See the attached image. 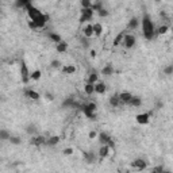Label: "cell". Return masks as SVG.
<instances>
[{"mask_svg": "<svg viewBox=\"0 0 173 173\" xmlns=\"http://www.w3.org/2000/svg\"><path fill=\"white\" fill-rule=\"evenodd\" d=\"M142 31H143V37H145L148 41H152L153 37H154V26H153V23L150 21V18H149L148 15L143 16L142 19Z\"/></svg>", "mask_w": 173, "mask_h": 173, "instance_id": "obj_1", "label": "cell"}, {"mask_svg": "<svg viewBox=\"0 0 173 173\" xmlns=\"http://www.w3.org/2000/svg\"><path fill=\"white\" fill-rule=\"evenodd\" d=\"M135 42H137V39H135V37L132 35V34H125V35H123L122 43H123V46H125L126 49L134 47V46H135Z\"/></svg>", "mask_w": 173, "mask_h": 173, "instance_id": "obj_2", "label": "cell"}, {"mask_svg": "<svg viewBox=\"0 0 173 173\" xmlns=\"http://www.w3.org/2000/svg\"><path fill=\"white\" fill-rule=\"evenodd\" d=\"M93 12L95 11L92 8H83L81 10V15H80V22L81 23H86L93 18Z\"/></svg>", "mask_w": 173, "mask_h": 173, "instance_id": "obj_3", "label": "cell"}, {"mask_svg": "<svg viewBox=\"0 0 173 173\" xmlns=\"http://www.w3.org/2000/svg\"><path fill=\"white\" fill-rule=\"evenodd\" d=\"M131 166L135 168L137 171H145L146 166H148V162H146L143 158H137V160H134L131 162Z\"/></svg>", "mask_w": 173, "mask_h": 173, "instance_id": "obj_4", "label": "cell"}, {"mask_svg": "<svg viewBox=\"0 0 173 173\" xmlns=\"http://www.w3.org/2000/svg\"><path fill=\"white\" fill-rule=\"evenodd\" d=\"M21 76H22V81L24 83H28V80H30V72H28L27 69V65L24 64V62H22L21 65Z\"/></svg>", "mask_w": 173, "mask_h": 173, "instance_id": "obj_5", "label": "cell"}, {"mask_svg": "<svg viewBox=\"0 0 173 173\" xmlns=\"http://www.w3.org/2000/svg\"><path fill=\"white\" fill-rule=\"evenodd\" d=\"M149 119H150V114H149V112L138 114L137 116H135V120H137V123H139V125H148Z\"/></svg>", "mask_w": 173, "mask_h": 173, "instance_id": "obj_6", "label": "cell"}, {"mask_svg": "<svg viewBox=\"0 0 173 173\" xmlns=\"http://www.w3.org/2000/svg\"><path fill=\"white\" fill-rule=\"evenodd\" d=\"M27 14H28V18H30V21H34V19H37L38 16H41L42 15V12L38 10V8H35V7H28V11H27Z\"/></svg>", "mask_w": 173, "mask_h": 173, "instance_id": "obj_7", "label": "cell"}, {"mask_svg": "<svg viewBox=\"0 0 173 173\" xmlns=\"http://www.w3.org/2000/svg\"><path fill=\"white\" fill-rule=\"evenodd\" d=\"M33 22H34V24L37 26V28H43L46 26V22H47V16L42 14L41 16H38L37 19H34Z\"/></svg>", "mask_w": 173, "mask_h": 173, "instance_id": "obj_8", "label": "cell"}, {"mask_svg": "<svg viewBox=\"0 0 173 173\" xmlns=\"http://www.w3.org/2000/svg\"><path fill=\"white\" fill-rule=\"evenodd\" d=\"M109 152H111V148H109V145H103L102 148H100V150H99V157H100V160H104L106 157H108V154H109Z\"/></svg>", "mask_w": 173, "mask_h": 173, "instance_id": "obj_9", "label": "cell"}, {"mask_svg": "<svg viewBox=\"0 0 173 173\" xmlns=\"http://www.w3.org/2000/svg\"><path fill=\"white\" fill-rule=\"evenodd\" d=\"M95 93H97V95H103L106 92V89H107V86H106V84L103 81H97V83H95Z\"/></svg>", "mask_w": 173, "mask_h": 173, "instance_id": "obj_10", "label": "cell"}, {"mask_svg": "<svg viewBox=\"0 0 173 173\" xmlns=\"http://www.w3.org/2000/svg\"><path fill=\"white\" fill-rule=\"evenodd\" d=\"M30 143L34 146H41L43 143H46V138L42 137V135H39V137H33L30 141Z\"/></svg>", "mask_w": 173, "mask_h": 173, "instance_id": "obj_11", "label": "cell"}, {"mask_svg": "<svg viewBox=\"0 0 173 173\" xmlns=\"http://www.w3.org/2000/svg\"><path fill=\"white\" fill-rule=\"evenodd\" d=\"M83 34H84V37H86V38L93 37V27H92L91 23H86V24L84 26V28H83Z\"/></svg>", "mask_w": 173, "mask_h": 173, "instance_id": "obj_12", "label": "cell"}, {"mask_svg": "<svg viewBox=\"0 0 173 173\" xmlns=\"http://www.w3.org/2000/svg\"><path fill=\"white\" fill-rule=\"evenodd\" d=\"M97 137H99V142H102L103 145H108V143H111V137H109L107 132H100Z\"/></svg>", "mask_w": 173, "mask_h": 173, "instance_id": "obj_13", "label": "cell"}, {"mask_svg": "<svg viewBox=\"0 0 173 173\" xmlns=\"http://www.w3.org/2000/svg\"><path fill=\"white\" fill-rule=\"evenodd\" d=\"M76 65H72V64H69V65H64L62 66V73H65V74H73V73H76Z\"/></svg>", "mask_w": 173, "mask_h": 173, "instance_id": "obj_14", "label": "cell"}, {"mask_svg": "<svg viewBox=\"0 0 173 173\" xmlns=\"http://www.w3.org/2000/svg\"><path fill=\"white\" fill-rule=\"evenodd\" d=\"M129 106H131V107H139L141 104H142V100H141V97L138 96H131V99L127 102Z\"/></svg>", "mask_w": 173, "mask_h": 173, "instance_id": "obj_15", "label": "cell"}, {"mask_svg": "<svg viewBox=\"0 0 173 173\" xmlns=\"http://www.w3.org/2000/svg\"><path fill=\"white\" fill-rule=\"evenodd\" d=\"M24 95L28 97V99H31V100H39V97H41L38 92L33 91V89H27V91L24 92Z\"/></svg>", "mask_w": 173, "mask_h": 173, "instance_id": "obj_16", "label": "cell"}, {"mask_svg": "<svg viewBox=\"0 0 173 173\" xmlns=\"http://www.w3.org/2000/svg\"><path fill=\"white\" fill-rule=\"evenodd\" d=\"M119 99H120V102L122 103H125V104H127V102L130 99H131V96H132V93H130V92H120L119 95Z\"/></svg>", "mask_w": 173, "mask_h": 173, "instance_id": "obj_17", "label": "cell"}, {"mask_svg": "<svg viewBox=\"0 0 173 173\" xmlns=\"http://www.w3.org/2000/svg\"><path fill=\"white\" fill-rule=\"evenodd\" d=\"M56 50L58 51V53H65V51L68 50V43L64 42V41L56 43Z\"/></svg>", "mask_w": 173, "mask_h": 173, "instance_id": "obj_18", "label": "cell"}, {"mask_svg": "<svg viewBox=\"0 0 173 173\" xmlns=\"http://www.w3.org/2000/svg\"><path fill=\"white\" fill-rule=\"evenodd\" d=\"M112 73H114V66H112L111 64H107L104 68L102 69L103 76H112Z\"/></svg>", "mask_w": 173, "mask_h": 173, "instance_id": "obj_19", "label": "cell"}, {"mask_svg": "<svg viewBox=\"0 0 173 173\" xmlns=\"http://www.w3.org/2000/svg\"><path fill=\"white\" fill-rule=\"evenodd\" d=\"M109 104H111L112 107H119V104H122V102H120L118 95H112V96L109 97Z\"/></svg>", "mask_w": 173, "mask_h": 173, "instance_id": "obj_20", "label": "cell"}, {"mask_svg": "<svg viewBox=\"0 0 173 173\" xmlns=\"http://www.w3.org/2000/svg\"><path fill=\"white\" fill-rule=\"evenodd\" d=\"M92 27H93V35L100 37L103 34V26L100 24V23H93Z\"/></svg>", "mask_w": 173, "mask_h": 173, "instance_id": "obj_21", "label": "cell"}, {"mask_svg": "<svg viewBox=\"0 0 173 173\" xmlns=\"http://www.w3.org/2000/svg\"><path fill=\"white\" fill-rule=\"evenodd\" d=\"M46 143H47L49 146L58 145V143H60V137H58V135H53V137H50L49 139H46Z\"/></svg>", "mask_w": 173, "mask_h": 173, "instance_id": "obj_22", "label": "cell"}, {"mask_svg": "<svg viewBox=\"0 0 173 173\" xmlns=\"http://www.w3.org/2000/svg\"><path fill=\"white\" fill-rule=\"evenodd\" d=\"M41 76H42L41 70H39V69H37V70H34V72H31V73H30V80L38 81V80L41 79Z\"/></svg>", "mask_w": 173, "mask_h": 173, "instance_id": "obj_23", "label": "cell"}, {"mask_svg": "<svg viewBox=\"0 0 173 173\" xmlns=\"http://www.w3.org/2000/svg\"><path fill=\"white\" fill-rule=\"evenodd\" d=\"M95 84H91V83H86L85 86H84V91H85V93L86 95H92V93H95Z\"/></svg>", "mask_w": 173, "mask_h": 173, "instance_id": "obj_24", "label": "cell"}, {"mask_svg": "<svg viewBox=\"0 0 173 173\" xmlns=\"http://www.w3.org/2000/svg\"><path fill=\"white\" fill-rule=\"evenodd\" d=\"M169 31V26H166V24H162V26H160L158 27V30L155 31V33L158 34V35H165L166 33Z\"/></svg>", "mask_w": 173, "mask_h": 173, "instance_id": "obj_25", "label": "cell"}, {"mask_svg": "<svg viewBox=\"0 0 173 173\" xmlns=\"http://www.w3.org/2000/svg\"><path fill=\"white\" fill-rule=\"evenodd\" d=\"M138 26H139V21H138L137 18H132L131 21L129 22V28H130V30H135Z\"/></svg>", "mask_w": 173, "mask_h": 173, "instance_id": "obj_26", "label": "cell"}, {"mask_svg": "<svg viewBox=\"0 0 173 173\" xmlns=\"http://www.w3.org/2000/svg\"><path fill=\"white\" fill-rule=\"evenodd\" d=\"M49 38H50L54 43H58V42L62 41L61 35H58V34H56V33H50V34H49Z\"/></svg>", "mask_w": 173, "mask_h": 173, "instance_id": "obj_27", "label": "cell"}, {"mask_svg": "<svg viewBox=\"0 0 173 173\" xmlns=\"http://www.w3.org/2000/svg\"><path fill=\"white\" fill-rule=\"evenodd\" d=\"M99 81V76H97V73H91L88 76V80H86V83H91V84H95V83Z\"/></svg>", "mask_w": 173, "mask_h": 173, "instance_id": "obj_28", "label": "cell"}, {"mask_svg": "<svg viewBox=\"0 0 173 173\" xmlns=\"http://www.w3.org/2000/svg\"><path fill=\"white\" fill-rule=\"evenodd\" d=\"M8 141H10L12 145H19V143L22 142L21 137H16V135H10V138H8Z\"/></svg>", "mask_w": 173, "mask_h": 173, "instance_id": "obj_29", "label": "cell"}, {"mask_svg": "<svg viewBox=\"0 0 173 173\" xmlns=\"http://www.w3.org/2000/svg\"><path fill=\"white\" fill-rule=\"evenodd\" d=\"M10 135L11 134L7 131V130H0V141H8Z\"/></svg>", "mask_w": 173, "mask_h": 173, "instance_id": "obj_30", "label": "cell"}, {"mask_svg": "<svg viewBox=\"0 0 173 173\" xmlns=\"http://www.w3.org/2000/svg\"><path fill=\"white\" fill-rule=\"evenodd\" d=\"M84 109L95 112V111H96V104H95V103H86V104L84 106Z\"/></svg>", "mask_w": 173, "mask_h": 173, "instance_id": "obj_31", "label": "cell"}, {"mask_svg": "<svg viewBox=\"0 0 173 173\" xmlns=\"http://www.w3.org/2000/svg\"><path fill=\"white\" fill-rule=\"evenodd\" d=\"M123 35H125V34L123 33H120L119 35H116V38L114 39V43H112V45L115 46V47H116L118 45H119V43H122V39H123Z\"/></svg>", "mask_w": 173, "mask_h": 173, "instance_id": "obj_32", "label": "cell"}, {"mask_svg": "<svg viewBox=\"0 0 173 173\" xmlns=\"http://www.w3.org/2000/svg\"><path fill=\"white\" fill-rule=\"evenodd\" d=\"M83 8H92V0H81Z\"/></svg>", "mask_w": 173, "mask_h": 173, "instance_id": "obj_33", "label": "cell"}, {"mask_svg": "<svg viewBox=\"0 0 173 173\" xmlns=\"http://www.w3.org/2000/svg\"><path fill=\"white\" fill-rule=\"evenodd\" d=\"M164 73L166 74V76H171L173 73V65H168L165 69H164Z\"/></svg>", "mask_w": 173, "mask_h": 173, "instance_id": "obj_34", "label": "cell"}, {"mask_svg": "<svg viewBox=\"0 0 173 173\" xmlns=\"http://www.w3.org/2000/svg\"><path fill=\"white\" fill-rule=\"evenodd\" d=\"M97 15L102 16V18H106V16H108V11L104 10V8H102V10L97 11Z\"/></svg>", "mask_w": 173, "mask_h": 173, "instance_id": "obj_35", "label": "cell"}, {"mask_svg": "<svg viewBox=\"0 0 173 173\" xmlns=\"http://www.w3.org/2000/svg\"><path fill=\"white\" fill-rule=\"evenodd\" d=\"M26 131H27L28 134H34V132L37 131V130H35V126H34V125H30V126L27 127V130H26Z\"/></svg>", "mask_w": 173, "mask_h": 173, "instance_id": "obj_36", "label": "cell"}, {"mask_svg": "<svg viewBox=\"0 0 173 173\" xmlns=\"http://www.w3.org/2000/svg\"><path fill=\"white\" fill-rule=\"evenodd\" d=\"M95 138H97V131L92 130V131H89V139H95Z\"/></svg>", "mask_w": 173, "mask_h": 173, "instance_id": "obj_37", "label": "cell"}, {"mask_svg": "<svg viewBox=\"0 0 173 173\" xmlns=\"http://www.w3.org/2000/svg\"><path fill=\"white\" fill-rule=\"evenodd\" d=\"M51 66H53V68H60L61 62H60L58 60H53V61H51Z\"/></svg>", "mask_w": 173, "mask_h": 173, "instance_id": "obj_38", "label": "cell"}, {"mask_svg": "<svg viewBox=\"0 0 173 173\" xmlns=\"http://www.w3.org/2000/svg\"><path fill=\"white\" fill-rule=\"evenodd\" d=\"M64 154H65V155H72V154H73V149H72V148L64 149Z\"/></svg>", "mask_w": 173, "mask_h": 173, "instance_id": "obj_39", "label": "cell"}, {"mask_svg": "<svg viewBox=\"0 0 173 173\" xmlns=\"http://www.w3.org/2000/svg\"><path fill=\"white\" fill-rule=\"evenodd\" d=\"M28 27H30V28H33V30H35V28H37V26L34 24V22H33V21H30V22H28Z\"/></svg>", "mask_w": 173, "mask_h": 173, "instance_id": "obj_40", "label": "cell"}, {"mask_svg": "<svg viewBox=\"0 0 173 173\" xmlns=\"http://www.w3.org/2000/svg\"><path fill=\"white\" fill-rule=\"evenodd\" d=\"M153 172H164V168H162V166H158V168L153 169Z\"/></svg>", "mask_w": 173, "mask_h": 173, "instance_id": "obj_41", "label": "cell"}]
</instances>
